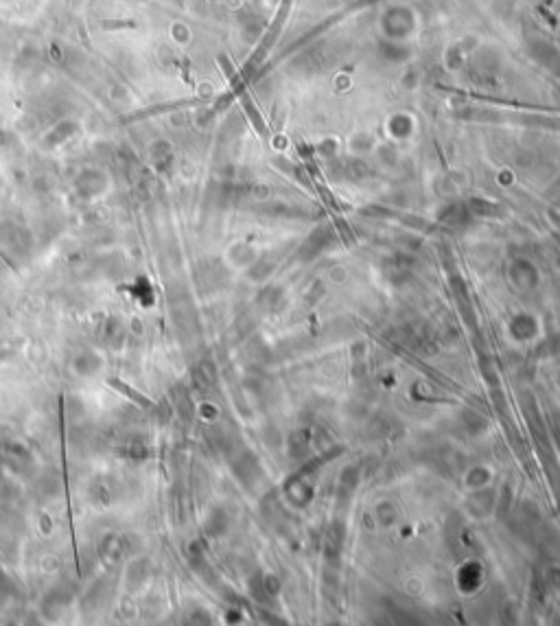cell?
<instances>
[{"label":"cell","instance_id":"6da1fadb","mask_svg":"<svg viewBox=\"0 0 560 626\" xmlns=\"http://www.w3.org/2000/svg\"><path fill=\"white\" fill-rule=\"evenodd\" d=\"M110 386L112 388H116L120 395H125L131 403H136V405H140V408H151V401L144 397V395H140V392H136L129 384H125V381H120V379H110Z\"/></svg>","mask_w":560,"mask_h":626}]
</instances>
